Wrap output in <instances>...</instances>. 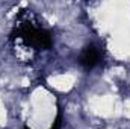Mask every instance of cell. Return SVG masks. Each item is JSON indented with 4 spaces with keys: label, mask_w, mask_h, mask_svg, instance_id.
<instances>
[{
    "label": "cell",
    "mask_w": 130,
    "mask_h": 129,
    "mask_svg": "<svg viewBox=\"0 0 130 129\" xmlns=\"http://www.w3.org/2000/svg\"><path fill=\"white\" fill-rule=\"evenodd\" d=\"M17 35L27 47L33 49H50L52 47V36L44 29L36 28L30 21H21L17 24L15 32L12 33V38Z\"/></svg>",
    "instance_id": "cell-1"
},
{
    "label": "cell",
    "mask_w": 130,
    "mask_h": 129,
    "mask_svg": "<svg viewBox=\"0 0 130 129\" xmlns=\"http://www.w3.org/2000/svg\"><path fill=\"white\" fill-rule=\"evenodd\" d=\"M80 64L85 68H92L100 62V50L94 46H88L83 49V52L80 53Z\"/></svg>",
    "instance_id": "cell-2"
},
{
    "label": "cell",
    "mask_w": 130,
    "mask_h": 129,
    "mask_svg": "<svg viewBox=\"0 0 130 129\" xmlns=\"http://www.w3.org/2000/svg\"><path fill=\"white\" fill-rule=\"evenodd\" d=\"M24 129H29V128H24Z\"/></svg>",
    "instance_id": "cell-3"
}]
</instances>
